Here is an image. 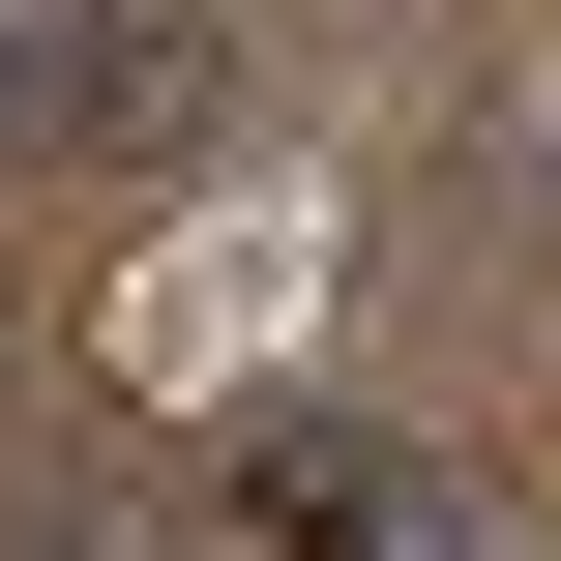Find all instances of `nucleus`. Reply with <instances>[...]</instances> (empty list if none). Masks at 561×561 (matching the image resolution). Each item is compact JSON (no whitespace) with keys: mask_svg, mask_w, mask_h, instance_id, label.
Wrapping results in <instances>:
<instances>
[{"mask_svg":"<svg viewBox=\"0 0 561 561\" xmlns=\"http://www.w3.org/2000/svg\"><path fill=\"white\" fill-rule=\"evenodd\" d=\"M237 533H266V561H503L444 444H355V414H296V444L237 473Z\"/></svg>","mask_w":561,"mask_h":561,"instance_id":"f257e3e1","label":"nucleus"},{"mask_svg":"<svg viewBox=\"0 0 561 561\" xmlns=\"http://www.w3.org/2000/svg\"><path fill=\"white\" fill-rule=\"evenodd\" d=\"M0 118H30V30H0Z\"/></svg>","mask_w":561,"mask_h":561,"instance_id":"f03ea898","label":"nucleus"}]
</instances>
